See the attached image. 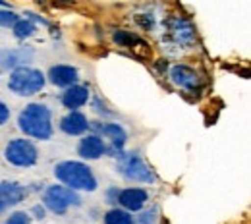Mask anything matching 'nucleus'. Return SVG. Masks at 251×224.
Returning <instances> with one entry per match:
<instances>
[{
  "instance_id": "5701e85b",
  "label": "nucleus",
  "mask_w": 251,
  "mask_h": 224,
  "mask_svg": "<svg viewBox=\"0 0 251 224\" xmlns=\"http://www.w3.org/2000/svg\"><path fill=\"white\" fill-rule=\"evenodd\" d=\"M120 192H122V190H118V188H110V190H106V193H104L106 203H110V205L118 203V199H120Z\"/></svg>"
},
{
  "instance_id": "393cba45",
  "label": "nucleus",
  "mask_w": 251,
  "mask_h": 224,
  "mask_svg": "<svg viewBox=\"0 0 251 224\" xmlns=\"http://www.w3.org/2000/svg\"><path fill=\"white\" fill-rule=\"evenodd\" d=\"M31 213L35 215V219H39V221L45 219V207H41V205H35L31 209Z\"/></svg>"
},
{
  "instance_id": "6e6552de",
  "label": "nucleus",
  "mask_w": 251,
  "mask_h": 224,
  "mask_svg": "<svg viewBox=\"0 0 251 224\" xmlns=\"http://www.w3.org/2000/svg\"><path fill=\"white\" fill-rule=\"evenodd\" d=\"M91 128L99 133V135H104L106 139H110V143H112V147H110V153H112V157H120L124 151V145L126 141H127V133H126V129L120 126V124H108V122H102V124H99V122H95L91 124Z\"/></svg>"
},
{
  "instance_id": "bb28decb",
  "label": "nucleus",
  "mask_w": 251,
  "mask_h": 224,
  "mask_svg": "<svg viewBox=\"0 0 251 224\" xmlns=\"http://www.w3.org/2000/svg\"><path fill=\"white\" fill-rule=\"evenodd\" d=\"M41 2H43V0H41Z\"/></svg>"
},
{
  "instance_id": "20e7f679",
  "label": "nucleus",
  "mask_w": 251,
  "mask_h": 224,
  "mask_svg": "<svg viewBox=\"0 0 251 224\" xmlns=\"http://www.w3.org/2000/svg\"><path fill=\"white\" fill-rule=\"evenodd\" d=\"M116 170L129 182H139V184H153L157 182V174L153 168L141 159L137 153H122L118 157Z\"/></svg>"
},
{
  "instance_id": "412c9836",
  "label": "nucleus",
  "mask_w": 251,
  "mask_h": 224,
  "mask_svg": "<svg viewBox=\"0 0 251 224\" xmlns=\"http://www.w3.org/2000/svg\"><path fill=\"white\" fill-rule=\"evenodd\" d=\"M29 223H31V219H29V215L24 213V211L12 213V215L8 217V221H6V224H29Z\"/></svg>"
},
{
  "instance_id": "39448f33",
  "label": "nucleus",
  "mask_w": 251,
  "mask_h": 224,
  "mask_svg": "<svg viewBox=\"0 0 251 224\" xmlns=\"http://www.w3.org/2000/svg\"><path fill=\"white\" fill-rule=\"evenodd\" d=\"M43 203L54 215H64L70 207H79L81 197L68 186H50L43 195Z\"/></svg>"
},
{
  "instance_id": "f257e3e1",
  "label": "nucleus",
  "mask_w": 251,
  "mask_h": 224,
  "mask_svg": "<svg viewBox=\"0 0 251 224\" xmlns=\"http://www.w3.org/2000/svg\"><path fill=\"white\" fill-rule=\"evenodd\" d=\"M18 128L27 137L47 141L52 135V112L47 104L29 102L18 114Z\"/></svg>"
},
{
  "instance_id": "f03ea898",
  "label": "nucleus",
  "mask_w": 251,
  "mask_h": 224,
  "mask_svg": "<svg viewBox=\"0 0 251 224\" xmlns=\"http://www.w3.org/2000/svg\"><path fill=\"white\" fill-rule=\"evenodd\" d=\"M54 176L64 186L79 192H95L99 182L95 178L93 170L79 162V160H62L54 166Z\"/></svg>"
},
{
  "instance_id": "4468645a",
  "label": "nucleus",
  "mask_w": 251,
  "mask_h": 224,
  "mask_svg": "<svg viewBox=\"0 0 251 224\" xmlns=\"http://www.w3.org/2000/svg\"><path fill=\"white\" fill-rule=\"evenodd\" d=\"M24 197H25V188L24 186H20L16 182H8V180L2 182V186H0V201H2L0 209L2 211H6L8 207L18 205Z\"/></svg>"
},
{
  "instance_id": "f8f14e48",
  "label": "nucleus",
  "mask_w": 251,
  "mask_h": 224,
  "mask_svg": "<svg viewBox=\"0 0 251 224\" xmlns=\"http://www.w3.org/2000/svg\"><path fill=\"white\" fill-rule=\"evenodd\" d=\"M58 128L62 129L66 135H81L91 128V124L87 122V116L81 114L79 110H70L66 116H62Z\"/></svg>"
},
{
  "instance_id": "9b49d317",
  "label": "nucleus",
  "mask_w": 251,
  "mask_h": 224,
  "mask_svg": "<svg viewBox=\"0 0 251 224\" xmlns=\"http://www.w3.org/2000/svg\"><path fill=\"white\" fill-rule=\"evenodd\" d=\"M168 33L176 45H191L195 41V27L184 18H174L168 22Z\"/></svg>"
},
{
  "instance_id": "aec40b11",
  "label": "nucleus",
  "mask_w": 251,
  "mask_h": 224,
  "mask_svg": "<svg viewBox=\"0 0 251 224\" xmlns=\"http://www.w3.org/2000/svg\"><path fill=\"white\" fill-rule=\"evenodd\" d=\"M133 224H158V209L157 207H151L147 211H141L135 217V223Z\"/></svg>"
},
{
  "instance_id": "f3484780",
  "label": "nucleus",
  "mask_w": 251,
  "mask_h": 224,
  "mask_svg": "<svg viewBox=\"0 0 251 224\" xmlns=\"http://www.w3.org/2000/svg\"><path fill=\"white\" fill-rule=\"evenodd\" d=\"M133 217L129 215L127 209H110L106 215H104V224H133Z\"/></svg>"
},
{
  "instance_id": "9d476101",
  "label": "nucleus",
  "mask_w": 251,
  "mask_h": 224,
  "mask_svg": "<svg viewBox=\"0 0 251 224\" xmlns=\"http://www.w3.org/2000/svg\"><path fill=\"white\" fill-rule=\"evenodd\" d=\"M104 153H106V145H104V141H102V137L99 133H91V135H85L83 139H79L77 155L81 159L97 160L100 159Z\"/></svg>"
},
{
  "instance_id": "ddd939ff",
  "label": "nucleus",
  "mask_w": 251,
  "mask_h": 224,
  "mask_svg": "<svg viewBox=\"0 0 251 224\" xmlns=\"http://www.w3.org/2000/svg\"><path fill=\"white\" fill-rule=\"evenodd\" d=\"M147 199H149V193L145 192V190H141V188H127V190L120 192L118 203L124 209H127L129 213H137V211H141L145 207Z\"/></svg>"
},
{
  "instance_id": "7ed1b4c3",
  "label": "nucleus",
  "mask_w": 251,
  "mask_h": 224,
  "mask_svg": "<svg viewBox=\"0 0 251 224\" xmlns=\"http://www.w3.org/2000/svg\"><path fill=\"white\" fill-rule=\"evenodd\" d=\"M45 87V74L37 68L20 66L8 77V89L18 97H31Z\"/></svg>"
},
{
  "instance_id": "b1692460",
  "label": "nucleus",
  "mask_w": 251,
  "mask_h": 224,
  "mask_svg": "<svg viewBox=\"0 0 251 224\" xmlns=\"http://www.w3.org/2000/svg\"><path fill=\"white\" fill-rule=\"evenodd\" d=\"M8 118H10V108H8L6 102H2V104H0V124L4 126V124L8 122Z\"/></svg>"
},
{
  "instance_id": "0eeeda50",
  "label": "nucleus",
  "mask_w": 251,
  "mask_h": 224,
  "mask_svg": "<svg viewBox=\"0 0 251 224\" xmlns=\"http://www.w3.org/2000/svg\"><path fill=\"white\" fill-rule=\"evenodd\" d=\"M168 75H170V81L176 87H180L184 91H189V93L199 91V87L203 85V77L193 68H189L186 64H174L170 68Z\"/></svg>"
},
{
  "instance_id": "a211bd4d",
  "label": "nucleus",
  "mask_w": 251,
  "mask_h": 224,
  "mask_svg": "<svg viewBox=\"0 0 251 224\" xmlns=\"http://www.w3.org/2000/svg\"><path fill=\"white\" fill-rule=\"evenodd\" d=\"M35 31H37V27H35V24H31L29 20H20V22L12 27L14 37H16V39H20V41L29 39L31 35H35Z\"/></svg>"
},
{
  "instance_id": "4be33fe9",
  "label": "nucleus",
  "mask_w": 251,
  "mask_h": 224,
  "mask_svg": "<svg viewBox=\"0 0 251 224\" xmlns=\"http://www.w3.org/2000/svg\"><path fill=\"white\" fill-rule=\"evenodd\" d=\"M0 20H2V27H14V25L20 22V18H18L14 12H8V10H2Z\"/></svg>"
},
{
  "instance_id": "1a4fd4ad",
  "label": "nucleus",
  "mask_w": 251,
  "mask_h": 224,
  "mask_svg": "<svg viewBox=\"0 0 251 224\" xmlns=\"http://www.w3.org/2000/svg\"><path fill=\"white\" fill-rule=\"evenodd\" d=\"M49 79L52 85L56 87H72V85H77V79H79V72L77 68L68 64H56L49 70Z\"/></svg>"
},
{
  "instance_id": "a878e982",
  "label": "nucleus",
  "mask_w": 251,
  "mask_h": 224,
  "mask_svg": "<svg viewBox=\"0 0 251 224\" xmlns=\"http://www.w3.org/2000/svg\"><path fill=\"white\" fill-rule=\"evenodd\" d=\"M62 2H72V0H62Z\"/></svg>"
},
{
  "instance_id": "423d86ee",
  "label": "nucleus",
  "mask_w": 251,
  "mask_h": 224,
  "mask_svg": "<svg viewBox=\"0 0 251 224\" xmlns=\"http://www.w3.org/2000/svg\"><path fill=\"white\" fill-rule=\"evenodd\" d=\"M4 159L18 168H29L39 159V151L29 139H10L4 147Z\"/></svg>"
},
{
  "instance_id": "dca6fc26",
  "label": "nucleus",
  "mask_w": 251,
  "mask_h": 224,
  "mask_svg": "<svg viewBox=\"0 0 251 224\" xmlns=\"http://www.w3.org/2000/svg\"><path fill=\"white\" fill-rule=\"evenodd\" d=\"M33 58V50L29 47H22V49H12V50H4L2 54V68H20L25 66Z\"/></svg>"
},
{
  "instance_id": "6ab92c4d",
  "label": "nucleus",
  "mask_w": 251,
  "mask_h": 224,
  "mask_svg": "<svg viewBox=\"0 0 251 224\" xmlns=\"http://www.w3.org/2000/svg\"><path fill=\"white\" fill-rule=\"evenodd\" d=\"M112 41H114L118 47H133V43H137L139 39L129 31H124V29H114V31H112Z\"/></svg>"
},
{
  "instance_id": "2eb2a0df",
  "label": "nucleus",
  "mask_w": 251,
  "mask_h": 224,
  "mask_svg": "<svg viewBox=\"0 0 251 224\" xmlns=\"http://www.w3.org/2000/svg\"><path fill=\"white\" fill-rule=\"evenodd\" d=\"M89 100V87L87 85H72L64 91L62 104L70 110H77Z\"/></svg>"
}]
</instances>
